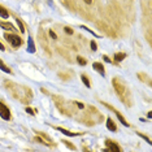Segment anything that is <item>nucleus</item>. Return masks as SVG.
<instances>
[{"label": "nucleus", "instance_id": "obj_1", "mask_svg": "<svg viewBox=\"0 0 152 152\" xmlns=\"http://www.w3.org/2000/svg\"><path fill=\"white\" fill-rule=\"evenodd\" d=\"M112 85H113V88H115V91L117 92V95H118L120 98L124 100V98L127 95V90L125 87V85L122 83V81H120L118 78H113L112 79Z\"/></svg>", "mask_w": 152, "mask_h": 152}, {"label": "nucleus", "instance_id": "obj_2", "mask_svg": "<svg viewBox=\"0 0 152 152\" xmlns=\"http://www.w3.org/2000/svg\"><path fill=\"white\" fill-rule=\"evenodd\" d=\"M4 38H5V40H7V42H8L9 44H11L12 47H15V48L21 47L22 39H21V38H20L18 35H16V34H8V33H5V34H4Z\"/></svg>", "mask_w": 152, "mask_h": 152}, {"label": "nucleus", "instance_id": "obj_3", "mask_svg": "<svg viewBox=\"0 0 152 152\" xmlns=\"http://www.w3.org/2000/svg\"><path fill=\"white\" fill-rule=\"evenodd\" d=\"M102 104L103 105H105L107 107V108H108V109H110V110H113V112H115L116 113V116L117 117H118V120L121 121V124H122V125L124 126H126V127H129L130 125H129V122H127V121H126V118H125V117H124L122 115H121V113L118 112V110H117L116 108H115V107H112V105H109V104H107V103L105 102H102Z\"/></svg>", "mask_w": 152, "mask_h": 152}, {"label": "nucleus", "instance_id": "obj_4", "mask_svg": "<svg viewBox=\"0 0 152 152\" xmlns=\"http://www.w3.org/2000/svg\"><path fill=\"white\" fill-rule=\"evenodd\" d=\"M0 117H1L3 120H5V121L11 120V110H9L8 107H7L4 103H1V102H0Z\"/></svg>", "mask_w": 152, "mask_h": 152}, {"label": "nucleus", "instance_id": "obj_5", "mask_svg": "<svg viewBox=\"0 0 152 152\" xmlns=\"http://www.w3.org/2000/svg\"><path fill=\"white\" fill-rule=\"evenodd\" d=\"M105 144H107V148H105L104 151H113V152H120V151H121V147L116 143L115 140L107 139V140H105Z\"/></svg>", "mask_w": 152, "mask_h": 152}, {"label": "nucleus", "instance_id": "obj_6", "mask_svg": "<svg viewBox=\"0 0 152 152\" xmlns=\"http://www.w3.org/2000/svg\"><path fill=\"white\" fill-rule=\"evenodd\" d=\"M56 129L60 131V133H63V134H65V135H68V137H78V135H82L83 133H72V131H69V130H66V129H64V127H56Z\"/></svg>", "mask_w": 152, "mask_h": 152}, {"label": "nucleus", "instance_id": "obj_7", "mask_svg": "<svg viewBox=\"0 0 152 152\" xmlns=\"http://www.w3.org/2000/svg\"><path fill=\"white\" fill-rule=\"evenodd\" d=\"M0 27H3L4 30H9V31H16V30H17L11 22H3V21H0Z\"/></svg>", "mask_w": 152, "mask_h": 152}, {"label": "nucleus", "instance_id": "obj_8", "mask_svg": "<svg viewBox=\"0 0 152 152\" xmlns=\"http://www.w3.org/2000/svg\"><path fill=\"white\" fill-rule=\"evenodd\" d=\"M92 68L95 69L98 73H100L102 75H104L105 74V70H104V66H103V64L102 63H94L92 64Z\"/></svg>", "mask_w": 152, "mask_h": 152}, {"label": "nucleus", "instance_id": "obj_9", "mask_svg": "<svg viewBox=\"0 0 152 152\" xmlns=\"http://www.w3.org/2000/svg\"><path fill=\"white\" fill-rule=\"evenodd\" d=\"M107 127H108V130H110V131H117V126H116L115 121L110 118V117L107 118Z\"/></svg>", "mask_w": 152, "mask_h": 152}, {"label": "nucleus", "instance_id": "obj_10", "mask_svg": "<svg viewBox=\"0 0 152 152\" xmlns=\"http://www.w3.org/2000/svg\"><path fill=\"white\" fill-rule=\"evenodd\" d=\"M27 51L30 53H34L35 52V46H34V42H33V38L29 37V40H27Z\"/></svg>", "mask_w": 152, "mask_h": 152}, {"label": "nucleus", "instance_id": "obj_11", "mask_svg": "<svg viewBox=\"0 0 152 152\" xmlns=\"http://www.w3.org/2000/svg\"><path fill=\"white\" fill-rule=\"evenodd\" d=\"M113 58H115L117 63H120V61H122L124 58H126V53H124V52H116L115 56H113Z\"/></svg>", "mask_w": 152, "mask_h": 152}, {"label": "nucleus", "instance_id": "obj_12", "mask_svg": "<svg viewBox=\"0 0 152 152\" xmlns=\"http://www.w3.org/2000/svg\"><path fill=\"white\" fill-rule=\"evenodd\" d=\"M0 17L1 18H9V12L3 5H0Z\"/></svg>", "mask_w": 152, "mask_h": 152}, {"label": "nucleus", "instance_id": "obj_13", "mask_svg": "<svg viewBox=\"0 0 152 152\" xmlns=\"http://www.w3.org/2000/svg\"><path fill=\"white\" fill-rule=\"evenodd\" d=\"M138 78H139L142 82H147V83H148V86H151L150 78H148V77H147V75L144 74V73H138Z\"/></svg>", "mask_w": 152, "mask_h": 152}, {"label": "nucleus", "instance_id": "obj_14", "mask_svg": "<svg viewBox=\"0 0 152 152\" xmlns=\"http://www.w3.org/2000/svg\"><path fill=\"white\" fill-rule=\"evenodd\" d=\"M0 70H3L4 73H9V74L12 73V70H11V69H9L8 66H7V65H5L4 63H3L1 58H0Z\"/></svg>", "mask_w": 152, "mask_h": 152}, {"label": "nucleus", "instance_id": "obj_15", "mask_svg": "<svg viewBox=\"0 0 152 152\" xmlns=\"http://www.w3.org/2000/svg\"><path fill=\"white\" fill-rule=\"evenodd\" d=\"M81 79H82V81H83V83H85L86 87H91V83H90V79L87 78V75L82 74V75H81Z\"/></svg>", "mask_w": 152, "mask_h": 152}, {"label": "nucleus", "instance_id": "obj_16", "mask_svg": "<svg viewBox=\"0 0 152 152\" xmlns=\"http://www.w3.org/2000/svg\"><path fill=\"white\" fill-rule=\"evenodd\" d=\"M16 21H17V25H18V27H20V31H21V33H25V26H23V23L21 22V20H20V18H16Z\"/></svg>", "mask_w": 152, "mask_h": 152}, {"label": "nucleus", "instance_id": "obj_17", "mask_svg": "<svg viewBox=\"0 0 152 152\" xmlns=\"http://www.w3.org/2000/svg\"><path fill=\"white\" fill-rule=\"evenodd\" d=\"M77 60H78V64L82 65V66H85V65L87 64V60H86V58H83V57H81V56H78Z\"/></svg>", "mask_w": 152, "mask_h": 152}, {"label": "nucleus", "instance_id": "obj_18", "mask_svg": "<svg viewBox=\"0 0 152 152\" xmlns=\"http://www.w3.org/2000/svg\"><path fill=\"white\" fill-rule=\"evenodd\" d=\"M81 27H82V29H85V30H86V31L91 33V34H92V35H95V37H99V35H98V34H96L95 31H92V30H91V29H88V27H87V26H81Z\"/></svg>", "mask_w": 152, "mask_h": 152}, {"label": "nucleus", "instance_id": "obj_19", "mask_svg": "<svg viewBox=\"0 0 152 152\" xmlns=\"http://www.w3.org/2000/svg\"><path fill=\"white\" fill-rule=\"evenodd\" d=\"M35 140H37V142H39V143H42V144H44V146H50V144H48L47 142H44L42 138H39V137H35Z\"/></svg>", "mask_w": 152, "mask_h": 152}, {"label": "nucleus", "instance_id": "obj_20", "mask_svg": "<svg viewBox=\"0 0 152 152\" xmlns=\"http://www.w3.org/2000/svg\"><path fill=\"white\" fill-rule=\"evenodd\" d=\"M138 135H139V137H142V138H143L144 140H147V143H151V139H150V138H148L147 135H144V134H142V133H138Z\"/></svg>", "mask_w": 152, "mask_h": 152}, {"label": "nucleus", "instance_id": "obj_21", "mask_svg": "<svg viewBox=\"0 0 152 152\" xmlns=\"http://www.w3.org/2000/svg\"><path fill=\"white\" fill-rule=\"evenodd\" d=\"M64 30H65V33H66V34H70V35L73 34V29H72V27H69V26H65Z\"/></svg>", "mask_w": 152, "mask_h": 152}, {"label": "nucleus", "instance_id": "obj_22", "mask_svg": "<svg viewBox=\"0 0 152 152\" xmlns=\"http://www.w3.org/2000/svg\"><path fill=\"white\" fill-rule=\"evenodd\" d=\"M63 143H65V144H66V146H68L69 148H70V150H73V151L75 150V147L73 146V144H70V143H69V142H68V140H64V142H63Z\"/></svg>", "mask_w": 152, "mask_h": 152}, {"label": "nucleus", "instance_id": "obj_23", "mask_svg": "<svg viewBox=\"0 0 152 152\" xmlns=\"http://www.w3.org/2000/svg\"><path fill=\"white\" fill-rule=\"evenodd\" d=\"M90 46H91V50H92V51H96V50H98V46H96V43L94 42V40L91 42V44H90Z\"/></svg>", "mask_w": 152, "mask_h": 152}, {"label": "nucleus", "instance_id": "obj_24", "mask_svg": "<svg viewBox=\"0 0 152 152\" xmlns=\"http://www.w3.org/2000/svg\"><path fill=\"white\" fill-rule=\"evenodd\" d=\"M48 34H50V37L52 38V39H57V35H56V34H55V33L52 31V30H50V31H48Z\"/></svg>", "mask_w": 152, "mask_h": 152}, {"label": "nucleus", "instance_id": "obj_25", "mask_svg": "<svg viewBox=\"0 0 152 152\" xmlns=\"http://www.w3.org/2000/svg\"><path fill=\"white\" fill-rule=\"evenodd\" d=\"M26 112H27V113H30V115H31V116L35 115V112H34V110H33L31 108H29V107H27V108H26Z\"/></svg>", "mask_w": 152, "mask_h": 152}, {"label": "nucleus", "instance_id": "obj_26", "mask_svg": "<svg viewBox=\"0 0 152 152\" xmlns=\"http://www.w3.org/2000/svg\"><path fill=\"white\" fill-rule=\"evenodd\" d=\"M103 58H104V60L107 61V63H112V60H110V58H109L108 56H103Z\"/></svg>", "mask_w": 152, "mask_h": 152}, {"label": "nucleus", "instance_id": "obj_27", "mask_svg": "<svg viewBox=\"0 0 152 152\" xmlns=\"http://www.w3.org/2000/svg\"><path fill=\"white\" fill-rule=\"evenodd\" d=\"M83 1H85L87 5H91V4H92V0H83Z\"/></svg>", "mask_w": 152, "mask_h": 152}, {"label": "nucleus", "instance_id": "obj_28", "mask_svg": "<svg viewBox=\"0 0 152 152\" xmlns=\"http://www.w3.org/2000/svg\"><path fill=\"white\" fill-rule=\"evenodd\" d=\"M0 51H5V47L1 44V42H0Z\"/></svg>", "mask_w": 152, "mask_h": 152}, {"label": "nucleus", "instance_id": "obj_29", "mask_svg": "<svg viewBox=\"0 0 152 152\" xmlns=\"http://www.w3.org/2000/svg\"><path fill=\"white\" fill-rule=\"evenodd\" d=\"M77 105L79 107V108H83V107H85L83 104H82V103H78V102H77Z\"/></svg>", "mask_w": 152, "mask_h": 152}, {"label": "nucleus", "instance_id": "obj_30", "mask_svg": "<svg viewBox=\"0 0 152 152\" xmlns=\"http://www.w3.org/2000/svg\"><path fill=\"white\" fill-rule=\"evenodd\" d=\"M147 116H148V118H151V117H152V112H148Z\"/></svg>", "mask_w": 152, "mask_h": 152}]
</instances>
